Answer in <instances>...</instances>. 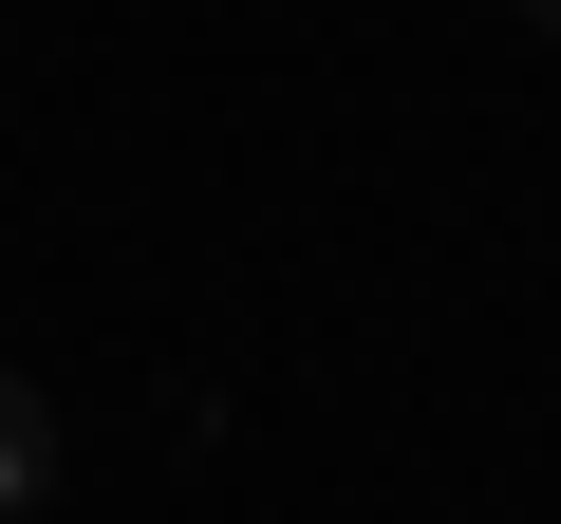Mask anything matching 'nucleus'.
<instances>
[{"label":"nucleus","instance_id":"obj_1","mask_svg":"<svg viewBox=\"0 0 561 524\" xmlns=\"http://www.w3.org/2000/svg\"><path fill=\"white\" fill-rule=\"evenodd\" d=\"M57 487V412H38V375H0V524H20Z\"/></svg>","mask_w":561,"mask_h":524},{"label":"nucleus","instance_id":"obj_2","mask_svg":"<svg viewBox=\"0 0 561 524\" xmlns=\"http://www.w3.org/2000/svg\"><path fill=\"white\" fill-rule=\"evenodd\" d=\"M524 20H542V38H561V0H524Z\"/></svg>","mask_w":561,"mask_h":524}]
</instances>
